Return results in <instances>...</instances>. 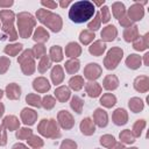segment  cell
Instances as JSON below:
<instances>
[{
    "label": "cell",
    "mask_w": 149,
    "mask_h": 149,
    "mask_svg": "<svg viewBox=\"0 0 149 149\" xmlns=\"http://www.w3.org/2000/svg\"><path fill=\"white\" fill-rule=\"evenodd\" d=\"M93 14H95L94 5L87 0L73 2L69 9V17L74 23H84L88 21Z\"/></svg>",
    "instance_id": "6da1fadb"
},
{
    "label": "cell",
    "mask_w": 149,
    "mask_h": 149,
    "mask_svg": "<svg viewBox=\"0 0 149 149\" xmlns=\"http://www.w3.org/2000/svg\"><path fill=\"white\" fill-rule=\"evenodd\" d=\"M14 20L15 14L9 9H2L0 10V21L2 22V37L1 40H8V41H16L17 33L14 28Z\"/></svg>",
    "instance_id": "7a4b0ae2"
},
{
    "label": "cell",
    "mask_w": 149,
    "mask_h": 149,
    "mask_svg": "<svg viewBox=\"0 0 149 149\" xmlns=\"http://www.w3.org/2000/svg\"><path fill=\"white\" fill-rule=\"evenodd\" d=\"M36 19L44 26H47L51 31L58 33L62 30L63 21L58 14H55L45 8H40L36 12Z\"/></svg>",
    "instance_id": "3957f363"
},
{
    "label": "cell",
    "mask_w": 149,
    "mask_h": 149,
    "mask_svg": "<svg viewBox=\"0 0 149 149\" xmlns=\"http://www.w3.org/2000/svg\"><path fill=\"white\" fill-rule=\"evenodd\" d=\"M17 20V28H19V35L22 38H28L33 34V29L36 26V19L27 12H21L16 15Z\"/></svg>",
    "instance_id": "277c9868"
},
{
    "label": "cell",
    "mask_w": 149,
    "mask_h": 149,
    "mask_svg": "<svg viewBox=\"0 0 149 149\" xmlns=\"http://www.w3.org/2000/svg\"><path fill=\"white\" fill-rule=\"evenodd\" d=\"M37 132L47 139L56 140L61 137L59 127L55 119H42L37 126Z\"/></svg>",
    "instance_id": "5b68a950"
},
{
    "label": "cell",
    "mask_w": 149,
    "mask_h": 149,
    "mask_svg": "<svg viewBox=\"0 0 149 149\" xmlns=\"http://www.w3.org/2000/svg\"><path fill=\"white\" fill-rule=\"evenodd\" d=\"M17 63L21 66V71L26 76H30L35 72L36 70V64H35V58L33 56L31 49H27L22 51V54L17 58Z\"/></svg>",
    "instance_id": "8992f818"
},
{
    "label": "cell",
    "mask_w": 149,
    "mask_h": 149,
    "mask_svg": "<svg viewBox=\"0 0 149 149\" xmlns=\"http://www.w3.org/2000/svg\"><path fill=\"white\" fill-rule=\"evenodd\" d=\"M123 56V50L119 47H114L107 51V55L104 58V65L107 70H114L121 62Z\"/></svg>",
    "instance_id": "52a82bcc"
},
{
    "label": "cell",
    "mask_w": 149,
    "mask_h": 149,
    "mask_svg": "<svg viewBox=\"0 0 149 149\" xmlns=\"http://www.w3.org/2000/svg\"><path fill=\"white\" fill-rule=\"evenodd\" d=\"M144 5H147V1H143V2L136 1L135 3H133L129 7V9L127 12V16L132 22H136V21L142 20V17L144 16V9H143Z\"/></svg>",
    "instance_id": "ba28073f"
},
{
    "label": "cell",
    "mask_w": 149,
    "mask_h": 149,
    "mask_svg": "<svg viewBox=\"0 0 149 149\" xmlns=\"http://www.w3.org/2000/svg\"><path fill=\"white\" fill-rule=\"evenodd\" d=\"M57 123L59 125L61 128L69 130L71 128H73L74 126V119L72 116V114L65 109H62L58 112L57 114Z\"/></svg>",
    "instance_id": "9c48e42d"
},
{
    "label": "cell",
    "mask_w": 149,
    "mask_h": 149,
    "mask_svg": "<svg viewBox=\"0 0 149 149\" xmlns=\"http://www.w3.org/2000/svg\"><path fill=\"white\" fill-rule=\"evenodd\" d=\"M102 73V69L97 63H88L84 69V77L90 81L97 80Z\"/></svg>",
    "instance_id": "30bf717a"
},
{
    "label": "cell",
    "mask_w": 149,
    "mask_h": 149,
    "mask_svg": "<svg viewBox=\"0 0 149 149\" xmlns=\"http://www.w3.org/2000/svg\"><path fill=\"white\" fill-rule=\"evenodd\" d=\"M20 118H21V121L26 125V126H33L36 120H37V112L31 109V108H23L20 113Z\"/></svg>",
    "instance_id": "8fae6325"
},
{
    "label": "cell",
    "mask_w": 149,
    "mask_h": 149,
    "mask_svg": "<svg viewBox=\"0 0 149 149\" xmlns=\"http://www.w3.org/2000/svg\"><path fill=\"white\" fill-rule=\"evenodd\" d=\"M93 122L100 128H104L108 125V114L102 108H97L93 112Z\"/></svg>",
    "instance_id": "7c38bea8"
},
{
    "label": "cell",
    "mask_w": 149,
    "mask_h": 149,
    "mask_svg": "<svg viewBox=\"0 0 149 149\" xmlns=\"http://www.w3.org/2000/svg\"><path fill=\"white\" fill-rule=\"evenodd\" d=\"M112 120L116 126H123L128 122V113L123 108H116L112 114Z\"/></svg>",
    "instance_id": "4fadbf2b"
},
{
    "label": "cell",
    "mask_w": 149,
    "mask_h": 149,
    "mask_svg": "<svg viewBox=\"0 0 149 149\" xmlns=\"http://www.w3.org/2000/svg\"><path fill=\"white\" fill-rule=\"evenodd\" d=\"M79 128H80V132L86 135V136H91L94 134L95 132V125L93 122V120L91 118H85L80 121V125H79Z\"/></svg>",
    "instance_id": "5bb4252c"
},
{
    "label": "cell",
    "mask_w": 149,
    "mask_h": 149,
    "mask_svg": "<svg viewBox=\"0 0 149 149\" xmlns=\"http://www.w3.org/2000/svg\"><path fill=\"white\" fill-rule=\"evenodd\" d=\"M100 35H101V41L102 42H112L118 36V30H116L115 26L108 24V26H106L101 30V34Z\"/></svg>",
    "instance_id": "9a60e30c"
},
{
    "label": "cell",
    "mask_w": 149,
    "mask_h": 149,
    "mask_svg": "<svg viewBox=\"0 0 149 149\" xmlns=\"http://www.w3.org/2000/svg\"><path fill=\"white\" fill-rule=\"evenodd\" d=\"M33 88L37 93H45L50 90V84L47 78L44 77H37L33 81Z\"/></svg>",
    "instance_id": "2e32d148"
},
{
    "label": "cell",
    "mask_w": 149,
    "mask_h": 149,
    "mask_svg": "<svg viewBox=\"0 0 149 149\" xmlns=\"http://www.w3.org/2000/svg\"><path fill=\"white\" fill-rule=\"evenodd\" d=\"M134 88L140 93H146L149 90V78L147 76H139L134 79Z\"/></svg>",
    "instance_id": "e0dca14e"
},
{
    "label": "cell",
    "mask_w": 149,
    "mask_h": 149,
    "mask_svg": "<svg viewBox=\"0 0 149 149\" xmlns=\"http://www.w3.org/2000/svg\"><path fill=\"white\" fill-rule=\"evenodd\" d=\"M5 93L9 100H17L21 95V87L15 83H10L6 86Z\"/></svg>",
    "instance_id": "ac0fdd59"
},
{
    "label": "cell",
    "mask_w": 149,
    "mask_h": 149,
    "mask_svg": "<svg viewBox=\"0 0 149 149\" xmlns=\"http://www.w3.org/2000/svg\"><path fill=\"white\" fill-rule=\"evenodd\" d=\"M102 87L107 91H114L119 87V79L115 74H107L102 80Z\"/></svg>",
    "instance_id": "d6986e66"
},
{
    "label": "cell",
    "mask_w": 149,
    "mask_h": 149,
    "mask_svg": "<svg viewBox=\"0 0 149 149\" xmlns=\"http://www.w3.org/2000/svg\"><path fill=\"white\" fill-rule=\"evenodd\" d=\"M2 125L9 132L17 130L20 128V121H19V119L15 115H7V116H5L3 120H2Z\"/></svg>",
    "instance_id": "ffe728a7"
},
{
    "label": "cell",
    "mask_w": 149,
    "mask_h": 149,
    "mask_svg": "<svg viewBox=\"0 0 149 149\" xmlns=\"http://www.w3.org/2000/svg\"><path fill=\"white\" fill-rule=\"evenodd\" d=\"M140 37L139 35V27L133 24L123 30V40L126 42H135Z\"/></svg>",
    "instance_id": "44dd1931"
},
{
    "label": "cell",
    "mask_w": 149,
    "mask_h": 149,
    "mask_svg": "<svg viewBox=\"0 0 149 149\" xmlns=\"http://www.w3.org/2000/svg\"><path fill=\"white\" fill-rule=\"evenodd\" d=\"M50 77H51L52 84L59 85L64 80V71H63V68L61 65H54L52 69H51Z\"/></svg>",
    "instance_id": "7402d4cb"
},
{
    "label": "cell",
    "mask_w": 149,
    "mask_h": 149,
    "mask_svg": "<svg viewBox=\"0 0 149 149\" xmlns=\"http://www.w3.org/2000/svg\"><path fill=\"white\" fill-rule=\"evenodd\" d=\"M101 86L97 81H88L85 84V91L90 98H97L101 94Z\"/></svg>",
    "instance_id": "603a6c76"
},
{
    "label": "cell",
    "mask_w": 149,
    "mask_h": 149,
    "mask_svg": "<svg viewBox=\"0 0 149 149\" xmlns=\"http://www.w3.org/2000/svg\"><path fill=\"white\" fill-rule=\"evenodd\" d=\"M106 50V44L105 42H102L101 40H98V41H94L90 47H88V52L95 57L98 56H101Z\"/></svg>",
    "instance_id": "cb8c5ba5"
},
{
    "label": "cell",
    "mask_w": 149,
    "mask_h": 149,
    "mask_svg": "<svg viewBox=\"0 0 149 149\" xmlns=\"http://www.w3.org/2000/svg\"><path fill=\"white\" fill-rule=\"evenodd\" d=\"M81 54V47L77 42H70L65 47V55L70 58H77Z\"/></svg>",
    "instance_id": "d4e9b609"
},
{
    "label": "cell",
    "mask_w": 149,
    "mask_h": 149,
    "mask_svg": "<svg viewBox=\"0 0 149 149\" xmlns=\"http://www.w3.org/2000/svg\"><path fill=\"white\" fill-rule=\"evenodd\" d=\"M54 93L59 102H66L71 97V91L68 86H58Z\"/></svg>",
    "instance_id": "484cf974"
},
{
    "label": "cell",
    "mask_w": 149,
    "mask_h": 149,
    "mask_svg": "<svg viewBox=\"0 0 149 149\" xmlns=\"http://www.w3.org/2000/svg\"><path fill=\"white\" fill-rule=\"evenodd\" d=\"M33 40L37 43H41V44H44L48 40H49V33L47 31L45 28L43 27H37L33 34Z\"/></svg>",
    "instance_id": "4316f807"
},
{
    "label": "cell",
    "mask_w": 149,
    "mask_h": 149,
    "mask_svg": "<svg viewBox=\"0 0 149 149\" xmlns=\"http://www.w3.org/2000/svg\"><path fill=\"white\" fill-rule=\"evenodd\" d=\"M149 45V33H146L143 36H140L135 42H133V48L136 51L147 50Z\"/></svg>",
    "instance_id": "83f0119b"
},
{
    "label": "cell",
    "mask_w": 149,
    "mask_h": 149,
    "mask_svg": "<svg viewBox=\"0 0 149 149\" xmlns=\"http://www.w3.org/2000/svg\"><path fill=\"white\" fill-rule=\"evenodd\" d=\"M49 58L51 62L59 63L63 61V49L59 45H52L49 50Z\"/></svg>",
    "instance_id": "f1b7e54d"
},
{
    "label": "cell",
    "mask_w": 149,
    "mask_h": 149,
    "mask_svg": "<svg viewBox=\"0 0 149 149\" xmlns=\"http://www.w3.org/2000/svg\"><path fill=\"white\" fill-rule=\"evenodd\" d=\"M142 64V58L140 55H136V54H130L127 58H126V65L127 68L132 69V70H136L141 66Z\"/></svg>",
    "instance_id": "f546056e"
},
{
    "label": "cell",
    "mask_w": 149,
    "mask_h": 149,
    "mask_svg": "<svg viewBox=\"0 0 149 149\" xmlns=\"http://www.w3.org/2000/svg\"><path fill=\"white\" fill-rule=\"evenodd\" d=\"M128 107L133 113H140L144 108V102H143V100L141 98L133 97L128 101Z\"/></svg>",
    "instance_id": "4dcf8cb0"
},
{
    "label": "cell",
    "mask_w": 149,
    "mask_h": 149,
    "mask_svg": "<svg viewBox=\"0 0 149 149\" xmlns=\"http://www.w3.org/2000/svg\"><path fill=\"white\" fill-rule=\"evenodd\" d=\"M65 71L69 73V74H74L78 72L79 68H80V62L78 58H70L69 61L65 62Z\"/></svg>",
    "instance_id": "1f68e13d"
},
{
    "label": "cell",
    "mask_w": 149,
    "mask_h": 149,
    "mask_svg": "<svg viewBox=\"0 0 149 149\" xmlns=\"http://www.w3.org/2000/svg\"><path fill=\"white\" fill-rule=\"evenodd\" d=\"M112 13H113L114 17H115V19H118V21L127 14L125 5H123L122 2H119V1L113 2V5H112Z\"/></svg>",
    "instance_id": "d6a6232c"
},
{
    "label": "cell",
    "mask_w": 149,
    "mask_h": 149,
    "mask_svg": "<svg viewBox=\"0 0 149 149\" xmlns=\"http://www.w3.org/2000/svg\"><path fill=\"white\" fill-rule=\"evenodd\" d=\"M104 107L106 108H112L115 104H116V97L113 94V93H105L102 94V97L100 98V101H99Z\"/></svg>",
    "instance_id": "836d02e7"
},
{
    "label": "cell",
    "mask_w": 149,
    "mask_h": 149,
    "mask_svg": "<svg viewBox=\"0 0 149 149\" xmlns=\"http://www.w3.org/2000/svg\"><path fill=\"white\" fill-rule=\"evenodd\" d=\"M23 49V45L21 43H13V44H8L5 47L3 52L8 56H17Z\"/></svg>",
    "instance_id": "e575fe53"
},
{
    "label": "cell",
    "mask_w": 149,
    "mask_h": 149,
    "mask_svg": "<svg viewBox=\"0 0 149 149\" xmlns=\"http://www.w3.org/2000/svg\"><path fill=\"white\" fill-rule=\"evenodd\" d=\"M84 78L81 76H73L69 80V87L73 91H80L84 86Z\"/></svg>",
    "instance_id": "d590c367"
},
{
    "label": "cell",
    "mask_w": 149,
    "mask_h": 149,
    "mask_svg": "<svg viewBox=\"0 0 149 149\" xmlns=\"http://www.w3.org/2000/svg\"><path fill=\"white\" fill-rule=\"evenodd\" d=\"M119 139H120V142L123 144H133L136 137L133 135L130 129H125L119 134Z\"/></svg>",
    "instance_id": "8d00e7d4"
},
{
    "label": "cell",
    "mask_w": 149,
    "mask_h": 149,
    "mask_svg": "<svg viewBox=\"0 0 149 149\" xmlns=\"http://www.w3.org/2000/svg\"><path fill=\"white\" fill-rule=\"evenodd\" d=\"M70 107L77 113V114H80L83 112V107H84V100L78 97V95H73L70 100Z\"/></svg>",
    "instance_id": "74e56055"
},
{
    "label": "cell",
    "mask_w": 149,
    "mask_h": 149,
    "mask_svg": "<svg viewBox=\"0 0 149 149\" xmlns=\"http://www.w3.org/2000/svg\"><path fill=\"white\" fill-rule=\"evenodd\" d=\"M94 37H95L94 33L91 31V30H88V29H85V30L80 31V34H79V41L84 45H88L91 42H93Z\"/></svg>",
    "instance_id": "f35d334b"
},
{
    "label": "cell",
    "mask_w": 149,
    "mask_h": 149,
    "mask_svg": "<svg viewBox=\"0 0 149 149\" xmlns=\"http://www.w3.org/2000/svg\"><path fill=\"white\" fill-rule=\"evenodd\" d=\"M26 101H27L28 105H30L33 107H36V108L42 107V105H41L42 98L38 94H36V93H29V94H27L26 95Z\"/></svg>",
    "instance_id": "ab89813d"
},
{
    "label": "cell",
    "mask_w": 149,
    "mask_h": 149,
    "mask_svg": "<svg viewBox=\"0 0 149 149\" xmlns=\"http://www.w3.org/2000/svg\"><path fill=\"white\" fill-rule=\"evenodd\" d=\"M51 66V61L49 58L48 55H44L42 58H40V62H38V65H37V69L41 73H44L47 72Z\"/></svg>",
    "instance_id": "60d3db41"
},
{
    "label": "cell",
    "mask_w": 149,
    "mask_h": 149,
    "mask_svg": "<svg viewBox=\"0 0 149 149\" xmlns=\"http://www.w3.org/2000/svg\"><path fill=\"white\" fill-rule=\"evenodd\" d=\"M146 125H147L146 120H143V119L137 120V121L134 123L133 129H132L133 135H134L135 137H140V136H141V134H142V132H143V129L146 128Z\"/></svg>",
    "instance_id": "b9f144b4"
},
{
    "label": "cell",
    "mask_w": 149,
    "mask_h": 149,
    "mask_svg": "<svg viewBox=\"0 0 149 149\" xmlns=\"http://www.w3.org/2000/svg\"><path fill=\"white\" fill-rule=\"evenodd\" d=\"M27 143H28L29 147H31V148H34V149H41V148L44 146L43 140H42L40 136L34 135V134L27 140Z\"/></svg>",
    "instance_id": "7bdbcfd3"
},
{
    "label": "cell",
    "mask_w": 149,
    "mask_h": 149,
    "mask_svg": "<svg viewBox=\"0 0 149 149\" xmlns=\"http://www.w3.org/2000/svg\"><path fill=\"white\" fill-rule=\"evenodd\" d=\"M41 105H42V107L44 108V109H52L54 107H55V105H56V99L52 97V95H49V94H47V95H44L43 98H42V102H41Z\"/></svg>",
    "instance_id": "ee69618b"
},
{
    "label": "cell",
    "mask_w": 149,
    "mask_h": 149,
    "mask_svg": "<svg viewBox=\"0 0 149 149\" xmlns=\"http://www.w3.org/2000/svg\"><path fill=\"white\" fill-rule=\"evenodd\" d=\"M31 51H33L34 58H42L44 55H47V54H45V51H47V50H45V47H44V44H41V43L35 44V45L33 47Z\"/></svg>",
    "instance_id": "f6af8a7d"
},
{
    "label": "cell",
    "mask_w": 149,
    "mask_h": 149,
    "mask_svg": "<svg viewBox=\"0 0 149 149\" xmlns=\"http://www.w3.org/2000/svg\"><path fill=\"white\" fill-rule=\"evenodd\" d=\"M100 24H101V20H100V14L99 13H95L94 14V19H92V21H90L87 23V28L88 30L91 31H95L100 28Z\"/></svg>",
    "instance_id": "bcb514c9"
},
{
    "label": "cell",
    "mask_w": 149,
    "mask_h": 149,
    "mask_svg": "<svg viewBox=\"0 0 149 149\" xmlns=\"http://www.w3.org/2000/svg\"><path fill=\"white\" fill-rule=\"evenodd\" d=\"M31 135H33V130L30 128H27V127L19 128L17 132H16V137L19 140H26L27 141Z\"/></svg>",
    "instance_id": "7dc6e473"
},
{
    "label": "cell",
    "mask_w": 149,
    "mask_h": 149,
    "mask_svg": "<svg viewBox=\"0 0 149 149\" xmlns=\"http://www.w3.org/2000/svg\"><path fill=\"white\" fill-rule=\"evenodd\" d=\"M115 142H116V141H115L114 136H113V135H109V134H105V135H102V136L100 137V144H101L102 147L108 148V149H109Z\"/></svg>",
    "instance_id": "c3c4849f"
},
{
    "label": "cell",
    "mask_w": 149,
    "mask_h": 149,
    "mask_svg": "<svg viewBox=\"0 0 149 149\" xmlns=\"http://www.w3.org/2000/svg\"><path fill=\"white\" fill-rule=\"evenodd\" d=\"M100 20L102 23H107L109 20H111V12H109V8L107 6H102L100 8Z\"/></svg>",
    "instance_id": "681fc988"
},
{
    "label": "cell",
    "mask_w": 149,
    "mask_h": 149,
    "mask_svg": "<svg viewBox=\"0 0 149 149\" xmlns=\"http://www.w3.org/2000/svg\"><path fill=\"white\" fill-rule=\"evenodd\" d=\"M10 65V59L8 57H0V74H3L7 72V70L9 69Z\"/></svg>",
    "instance_id": "f907efd6"
},
{
    "label": "cell",
    "mask_w": 149,
    "mask_h": 149,
    "mask_svg": "<svg viewBox=\"0 0 149 149\" xmlns=\"http://www.w3.org/2000/svg\"><path fill=\"white\" fill-rule=\"evenodd\" d=\"M59 149H77V143L73 140L66 139L61 143Z\"/></svg>",
    "instance_id": "816d5d0a"
},
{
    "label": "cell",
    "mask_w": 149,
    "mask_h": 149,
    "mask_svg": "<svg viewBox=\"0 0 149 149\" xmlns=\"http://www.w3.org/2000/svg\"><path fill=\"white\" fill-rule=\"evenodd\" d=\"M6 143H7V129L1 123L0 125V147L6 146Z\"/></svg>",
    "instance_id": "f5cc1de1"
},
{
    "label": "cell",
    "mask_w": 149,
    "mask_h": 149,
    "mask_svg": "<svg viewBox=\"0 0 149 149\" xmlns=\"http://www.w3.org/2000/svg\"><path fill=\"white\" fill-rule=\"evenodd\" d=\"M119 23L122 26V27H125V28H128V27H130V26H133V22L128 19V16H127V14L123 16V17H121L120 20H119Z\"/></svg>",
    "instance_id": "db71d44e"
},
{
    "label": "cell",
    "mask_w": 149,
    "mask_h": 149,
    "mask_svg": "<svg viewBox=\"0 0 149 149\" xmlns=\"http://www.w3.org/2000/svg\"><path fill=\"white\" fill-rule=\"evenodd\" d=\"M41 5L44 6V7H47L48 9H55L58 6V3L56 1H44V0L41 1Z\"/></svg>",
    "instance_id": "11a10c76"
},
{
    "label": "cell",
    "mask_w": 149,
    "mask_h": 149,
    "mask_svg": "<svg viewBox=\"0 0 149 149\" xmlns=\"http://www.w3.org/2000/svg\"><path fill=\"white\" fill-rule=\"evenodd\" d=\"M13 1L12 0H8V1H2V0H0V7H2V8H9L10 6H13Z\"/></svg>",
    "instance_id": "9f6ffc18"
},
{
    "label": "cell",
    "mask_w": 149,
    "mask_h": 149,
    "mask_svg": "<svg viewBox=\"0 0 149 149\" xmlns=\"http://www.w3.org/2000/svg\"><path fill=\"white\" fill-rule=\"evenodd\" d=\"M109 149H126V147H125V144L121 143V142H115Z\"/></svg>",
    "instance_id": "6f0895ef"
},
{
    "label": "cell",
    "mask_w": 149,
    "mask_h": 149,
    "mask_svg": "<svg viewBox=\"0 0 149 149\" xmlns=\"http://www.w3.org/2000/svg\"><path fill=\"white\" fill-rule=\"evenodd\" d=\"M12 149H28V147L26 144H23V143H15L12 147Z\"/></svg>",
    "instance_id": "680465c9"
},
{
    "label": "cell",
    "mask_w": 149,
    "mask_h": 149,
    "mask_svg": "<svg viewBox=\"0 0 149 149\" xmlns=\"http://www.w3.org/2000/svg\"><path fill=\"white\" fill-rule=\"evenodd\" d=\"M70 3H71V0H62V1H59V6H61L62 8L68 7Z\"/></svg>",
    "instance_id": "91938a15"
},
{
    "label": "cell",
    "mask_w": 149,
    "mask_h": 149,
    "mask_svg": "<svg viewBox=\"0 0 149 149\" xmlns=\"http://www.w3.org/2000/svg\"><path fill=\"white\" fill-rule=\"evenodd\" d=\"M143 63H144L146 66L149 65V52H146V54L143 55Z\"/></svg>",
    "instance_id": "94428289"
},
{
    "label": "cell",
    "mask_w": 149,
    "mask_h": 149,
    "mask_svg": "<svg viewBox=\"0 0 149 149\" xmlns=\"http://www.w3.org/2000/svg\"><path fill=\"white\" fill-rule=\"evenodd\" d=\"M3 113H5V106L2 102H0V118L3 115Z\"/></svg>",
    "instance_id": "6125c7cd"
},
{
    "label": "cell",
    "mask_w": 149,
    "mask_h": 149,
    "mask_svg": "<svg viewBox=\"0 0 149 149\" xmlns=\"http://www.w3.org/2000/svg\"><path fill=\"white\" fill-rule=\"evenodd\" d=\"M105 3V0H102V1H94L93 2V5H97V6H102Z\"/></svg>",
    "instance_id": "be15d7a7"
},
{
    "label": "cell",
    "mask_w": 149,
    "mask_h": 149,
    "mask_svg": "<svg viewBox=\"0 0 149 149\" xmlns=\"http://www.w3.org/2000/svg\"><path fill=\"white\" fill-rule=\"evenodd\" d=\"M2 97H3V91H2V90H0V99H1Z\"/></svg>",
    "instance_id": "e7e4bbea"
},
{
    "label": "cell",
    "mask_w": 149,
    "mask_h": 149,
    "mask_svg": "<svg viewBox=\"0 0 149 149\" xmlns=\"http://www.w3.org/2000/svg\"><path fill=\"white\" fill-rule=\"evenodd\" d=\"M126 149H139V148H136V147H130V148H126Z\"/></svg>",
    "instance_id": "03108f58"
},
{
    "label": "cell",
    "mask_w": 149,
    "mask_h": 149,
    "mask_svg": "<svg viewBox=\"0 0 149 149\" xmlns=\"http://www.w3.org/2000/svg\"><path fill=\"white\" fill-rule=\"evenodd\" d=\"M97 149H98V148H97Z\"/></svg>",
    "instance_id": "003e7915"
}]
</instances>
